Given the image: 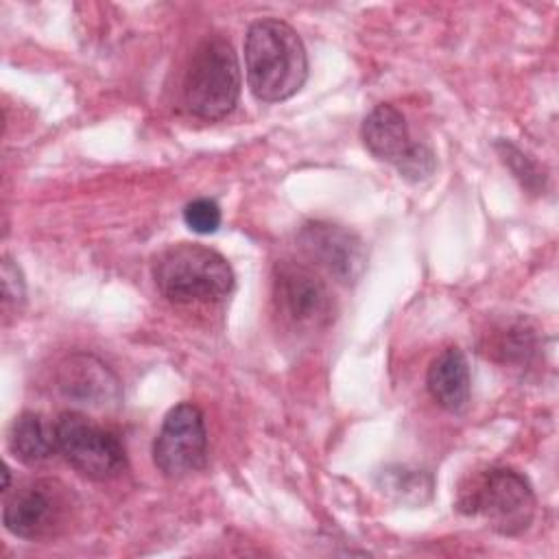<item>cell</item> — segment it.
<instances>
[{"instance_id": "1", "label": "cell", "mask_w": 559, "mask_h": 559, "mask_svg": "<svg viewBox=\"0 0 559 559\" xmlns=\"http://www.w3.org/2000/svg\"><path fill=\"white\" fill-rule=\"evenodd\" d=\"M245 70L251 94L280 103L297 94L308 79V57L297 31L275 17L258 20L245 37Z\"/></svg>"}, {"instance_id": "2", "label": "cell", "mask_w": 559, "mask_h": 559, "mask_svg": "<svg viewBox=\"0 0 559 559\" xmlns=\"http://www.w3.org/2000/svg\"><path fill=\"white\" fill-rule=\"evenodd\" d=\"M159 293L173 304H212L225 299L234 288L229 262L199 242H177L164 249L153 264Z\"/></svg>"}, {"instance_id": "3", "label": "cell", "mask_w": 559, "mask_h": 559, "mask_svg": "<svg viewBox=\"0 0 559 559\" xmlns=\"http://www.w3.org/2000/svg\"><path fill=\"white\" fill-rule=\"evenodd\" d=\"M456 509L483 518L500 535H520L535 518V493L518 469L489 467L461 485Z\"/></svg>"}, {"instance_id": "4", "label": "cell", "mask_w": 559, "mask_h": 559, "mask_svg": "<svg viewBox=\"0 0 559 559\" xmlns=\"http://www.w3.org/2000/svg\"><path fill=\"white\" fill-rule=\"evenodd\" d=\"M240 96V66L231 44L212 35L205 37L188 66L183 103L201 120H221L234 111Z\"/></svg>"}, {"instance_id": "5", "label": "cell", "mask_w": 559, "mask_h": 559, "mask_svg": "<svg viewBox=\"0 0 559 559\" xmlns=\"http://www.w3.org/2000/svg\"><path fill=\"white\" fill-rule=\"evenodd\" d=\"M55 432L57 450L85 478L109 480L124 472L127 452L111 428L96 424L79 411H66L55 421Z\"/></svg>"}, {"instance_id": "6", "label": "cell", "mask_w": 559, "mask_h": 559, "mask_svg": "<svg viewBox=\"0 0 559 559\" xmlns=\"http://www.w3.org/2000/svg\"><path fill=\"white\" fill-rule=\"evenodd\" d=\"M273 304L284 323L299 332H317L334 319V295L308 264L282 260L273 269Z\"/></svg>"}, {"instance_id": "7", "label": "cell", "mask_w": 559, "mask_h": 559, "mask_svg": "<svg viewBox=\"0 0 559 559\" xmlns=\"http://www.w3.org/2000/svg\"><path fill=\"white\" fill-rule=\"evenodd\" d=\"M360 135L367 151L376 159L395 166L400 177L408 181H424L437 170V157L432 148L411 138L404 114L389 103L376 105L367 114Z\"/></svg>"}, {"instance_id": "8", "label": "cell", "mask_w": 559, "mask_h": 559, "mask_svg": "<svg viewBox=\"0 0 559 559\" xmlns=\"http://www.w3.org/2000/svg\"><path fill=\"white\" fill-rule=\"evenodd\" d=\"M153 463L166 478H183L207 463V430L199 406H173L153 441Z\"/></svg>"}, {"instance_id": "9", "label": "cell", "mask_w": 559, "mask_h": 559, "mask_svg": "<svg viewBox=\"0 0 559 559\" xmlns=\"http://www.w3.org/2000/svg\"><path fill=\"white\" fill-rule=\"evenodd\" d=\"M70 507V491L66 485L39 478L20 487L4 502L2 522L15 537L48 539L66 528Z\"/></svg>"}, {"instance_id": "10", "label": "cell", "mask_w": 559, "mask_h": 559, "mask_svg": "<svg viewBox=\"0 0 559 559\" xmlns=\"http://www.w3.org/2000/svg\"><path fill=\"white\" fill-rule=\"evenodd\" d=\"M301 253L338 284H356L367 266V247L358 234L328 221H310L297 234Z\"/></svg>"}, {"instance_id": "11", "label": "cell", "mask_w": 559, "mask_h": 559, "mask_svg": "<svg viewBox=\"0 0 559 559\" xmlns=\"http://www.w3.org/2000/svg\"><path fill=\"white\" fill-rule=\"evenodd\" d=\"M59 393L83 408L107 411L122 400V384L118 376L92 354H72L57 367Z\"/></svg>"}, {"instance_id": "12", "label": "cell", "mask_w": 559, "mask_h": 559, "mask_svg": "<svg viewBox=\"0 0 559 559\" xmlns=\"http://www.w3.org/2000/svg\"><path fill=\"white\" fill-rule=\"evenodd\" d=\"M426 389L430 397L450 413H461L469 404V367L463 349L445 347L428 367Z\"/></svg>"}, {"instance_id": "13", "label": "cell", "mask_w": 559, "mask_h": 559, "mask_svg": "<svg viewBox=\"0 0 559 559\" xmlns=\"http://www.w3.org/2000/svg\"><path fill=\"white\" fill-rule=\"evenodd\" d=\"M7 443L17 461L26 465H37L55 454L57 432L55 426L48 424L39 413L26 411L13 419Z\"/></svg>"}, {"instance_id": "14", "label": "cell", "mask_w": 559, "mask_h": 559, "mask_svg": "<svg viewBox=\"0 0 559 559\" xmlns=\"http://www.w3.org/2000/svg\"><path fill=\"white\" fill-rule=\"evenodd\" d=\"M378 487L400 502H424L432 491V478L426 472L408 467H386L380 472Z\"/></svg>"}, {"instance_id": "15", "label": "cell", "mask_w": 559, "mask_h": 559, "mask_svg": "<svg viewBox=\"0 0 559 559\" xmlns=\"http://www.w3.org/2000/svg\"><path fill=\"white\" fill-rule=\"evenodd\" d=\"M183 223L194 234H214L221 227V207L212 199H194L183 207Z\"/></svg>"}, {"instance_id": "16", "label": "cell", "mask_w": 559, "mask_h": 559, "mask_svg": "<svg viewBox=\"0 0 559 559\" xmlns=\"http://www.w3.org/2000/svg\"><path fill=\"white\" fill-rule=\"evenodd\" d=\"M496 146H498L502 159H511V162H518V164H520V166H511V170H513V175L522 181L524 188L537 190L539 186H544V175H539L537 166H535L526 155H522L520 148H515V146L509 144V142H498Z\"/></svg>"}, {"instance_id": "17", "label": "cell", "mask_w": 559, "mask_h": 559, "mask_svg": "<svg viewBox=\"0 0 559 559\" xmlns=\"http://www.w3.org/2000/svg\"><path fill=\"white\" fill-rule=\"evenodd\" d=\"M2 299H4V306H9V304L22 306L26 299L24 277H22L20 269L13 264V260L7 255L2 260Z\"/></svg>"}]
</instances>
